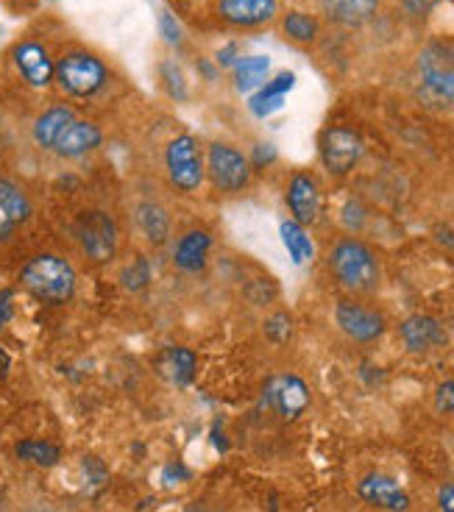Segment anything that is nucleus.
Returning a JSON list of instances; mask_svg holds the SVG:
<instances>
[{"label":"nucleus","mask_w":454,"mask_h":512,"mask_svg":"<svg viewBox=\"0 0 454 512\" xmlns=\"http://www.w3.org/2000/svg\"><path fill=\"white\" fill-rule=\"evenodd\" d=\"M435 410L443 412V415H452L454 412V379L438 384V390H435Z\"/></svg>","instance_id":"32"},{"label":"nucleus","mask_w":454,"mask_h":512,"mask_svg":"<svg viewBox=\"0 0 454 512\" xmlns=\"http://www.w3.org/2000/svg\"><path fill=\"white\" fill-rule=\"evenodd\" d=\"M14 454L23 462H31V465H39V468H53L56 462L62 460V451L53 443H45V440H20L14 446Z\"/></svg>","instance_id":"25"},{"label":"nucleus","mask_w":454,"mask_h":512,"mask_svg":"<svg viewBox=\"0 0 454 512\" xmlns=\"http://www.w3.org/2000/svg\"><path fill=\"white\" fill-rule=\"evenodd\" d=\"M165 167H168L170 184L179 192H195L204 181V162L193 134H179L165 148Z\"/></svg>","instance_id":"6"},{"label":"nucleus","mask_w":454,"mask_h":512,"mask_svg":"<svg viewBox=\"0 0 454 512\" xmlns=\"http://www.w3.org/2000/svg\"><path fill=\"white\" fill-rule=\"evenodd\" d=\"M120 282L123 287L129 290V293H143L145 287L151 284V262L140 256V259H134L129 268L120 273Z\"/></svg>","instance_id":"28"},{"label":"nucleus","mask_w":454,"mask_h":512,"mask_svg":"<svg viewBox=\"0 0 454 512\" xmlns=\"http://www.w3.org/2000/svg\"><path fill=\"white\" fill-rule=\"evenodd\" d=\"M76 237L81 251L92 262H109L117 251V226L104 209H87L76 220Z\"/></svg>","instance_id":"7"},{"label":"nucleus","mask_w":454,"mask_h":512,"mask_svg":"<svg viewBox=\"0 0 454 512\" xmlns=\"http://www.w3.org/2000/svg\"><path fill=\"white\" fill-rule=\"evenodd\" d=\"M20 282L42 304H67L76 295V270L56 254H39L20 270Z\"/></svg>","instance_id":"2"},{"label":"nucleus","mask_w":454,"mask_h":512,"mask_svg":"<svg viewBox=\"0 0 454 512\" xmlns=\"http://www.w3.org/2000/svg\"><path fill=\"white\" fill-rule=\"evenodd\" d=\"M159 34H162V39L168 42L170 48H179L184 42V28L179 26V20L168 9L159 12Z\"/></svg>","instance_id":"30"},{"label":"nucleus","mask_w":454,"mask_h":512,"mask_svg":"<svg viewBox=\"0 0 454 512\" xmlns=\"http://www.w3.org/2000/svg\"><path fill=\"white\" fill-rule=\"evenodd\" d=\"M0 206L6 209V215L17 226L31 218V201H28V195L20 190V184H14L9 179H0Z\"/></svg>","instance_id":"24"},{"label":"nucleus","mask_w":454,"mask_h":512,"mask_svg":"<svg viewBox=\"0 0 454 512\" xmlns=\"http://www.w3.org/2000/svg\"><path fill=\"white\" fill-rule=\"evenodd\" d=\"M329 268H332V276L343 290L357 295L374 293L379 287V279H382V268H379L374 248L365 245L363 240H357V237H343L332 245Z\"/></svg>","instance_id":"1"},{"label":"nucleus","mask_w":454,"mask_h":512,"mask_svg":"<svg viewBox=\"0 0 454 512\" xmlns=\"http://www.w3.org/2000/svg\"><path fill=\"white\" fill-rule=\"evenodd\" d=\"M421 87L435 101L454 103V45L452 42H427L416 59Z\"/></svg>","instance_id":"4"},{"label":"nucleus","mask_w":454,"mask_h":512,"mask_svg":"<svg viewBox=\"0 0 454 512\" xmlns=\"http://www.w3.org/2000/svg\"><path fill=\"white\" fill-rule=\"evenodd\" d=\"M438 510L441 512H454V485H441L438 490Z\"/></svg>","instance_id":"37"},{"label":"nucleus","mask_w":454,"mask_h":512,"mask_svg":"<svg viewBox=\"0 0 454 512\" xmlns=\"http://www.w3.org/2000/svg\"><path fill=\"white\" fill-rule=\"evenodd\" d=\"M343 223L349 226L351 231L363 229L365 223V206L360 201H349V204L343 206Z\"/></svg>","instance_id":"33"},{"label":"nucleus","mask_w":454,"mask_h":512,"mask_svg":"<svg viewBox=\"0 0 454 512\" xmlns=\"http://www.w3.org/2000/svg\"><path fill=\"white\" fill-rule=\"evenodd\" d=\"M84 474H87V485H90V490H101V487H106L109 474H106L104 462H98L95 457H87V460H84Z\"/></svg>","instance_id":"31"},{"label":"nucleus","mask_w":454,"mask_h":512,"mask_svg":"<svg viewBox=\"0 0 454 512\" xmlns=\"http://www.w3.org/2000/svg\"><path fill=\"white\" fill-rule=\"evenodd\" d=\"M12 59L17 73H20V78L26 81L28 87L45 90V87H51L53 81H56V62L51 59L48 48L34 42V39L17 42L12 51Z\"/></svg>","instance_id":"10"},{"label":"nucleus","mask_w":454,"mask_h":512,"mask_svg":"<svg viewBox=\"0 0 454 512\" xmlns=\"http://www.w3.org/2000/svg\"><path fill=\"white\" fill-rule=\"evenodd\" d=\"M326 12L343 26H363L377 12L379 0H324Z\"/></svg>","instance_id":"22"},{"label":"nucleus","mask_w":454,"mask_h":512,"mask_svg":"<svg viewBox=\"0 0 454 512\" xmlns=\"http://www.w3.org/2000/svg\"><path fill=\"white\" fill-rule=\"evenodd\" d=\"M399 337H402L404 348L410 354H429L435 348H443L449 343V334L443 329V323L432 315H410L402 320L399 326Z\"/></svg>","instance_id":"13"},{"label":"nucleus","mask_w":454,"mask_h":512,"mask_svg":"<svg viewBox=\"0 0 454 512\" xmlns=\"http://www.w3.org/2000/svg\"><path fill=\"white\" fill-rule=\"evenodd\" d=\"M234 62H237V42H229L218 51V64L221 67H234Z\"/></svg>","instance_id":"38"},{"label":"nucleus","mask_w":454,"mask_h":512,"mask_svg":"<svg viewBox=\"0 0 454 512\" xmlns=\"http://www.w3.org/2000/svg\"><path fill=\"white\" fill-rule=\"evenodd\" d=\"M268 70H271V59L268 56H243L232 67L234 87H237V92L260 90L262 84H265V78H268Z\"/></svg>","instance_id":"20"},{"label":"nucleus","mask_w":454,"mask_h":512,"mask_svg":"<svg viewBox=\"0 0 454 512\" xmlns=\"http://www.w3.org/2000/svg\"><path fill=\"white\" fill-rule=\"evenodd\" d=\"M195 365H198V359L190 348L176 346L168 348L162 359H159V368L165 373V379L176 384V387H187V384H193L195 379Z\"/></svg>","instance_id":"19"},{"label":"nucleus","mask_w":454,"mask_h":512,"mask_svg":"<svg viewBox=\"0 0 454 512\" xmlns=\"http://www.w3.org/2000/svg\"><path fill=\"white\" fill-rule=\"evenodd\" d=\"M137 223L148 237V243L165 245L170 237V218L165 212V206L156 204V201H143L137 206Z\"/></svg>","instance_id":"21"},{"label":"nucleus","mask_w":454,"mask_h":512,"mask_svg":"<svg viewBox=\"0 0 454 512\" xmlns=\"http://www.w3.org/2000/svg\"><path fill=\"white\" fill-rule=\"evenodd\" d=\"M14 315V293L12 290H3L0 293V329L12 320Z\"/></svg>","instance_id":"36"},{"label":"nucleus","mask_w":454,"mask_h":512,"mask_svg":"<svg viewBox=\"0 0 454 512\" xmlns=\"http://www.w3.org/2000/svg\"><path fill=\"white\" fill-rule=\"evenodd\" d=\"M56 81L70 98H92L109 81L106 64L87 51H70L56 62Z\"/></svg>","instance_id":"3"},{"label":"nucleus","mask_w":454,"mask_h":512,"mask_svg":"<svg viewBox=\"0 0 454 512\" xmlns=\"http://www.w3.org/2000/svg\"><path fill=\"white\" fill-rule=\"evenodd\" d=\"M184 479H190V471L187 468H182L179 462H173V465H168L165 468V482H184Z\"/></svg>","instance_id":"39"},{"label":"nucleus","mask_w":454,"mask_h":512,"mask_svg":"<svg viewBox=\"0 0 454 512\" xmlns=\"http://www.w3.org/2000/svg\"><path fill=\"white\" fill-rule=\"evenodd\" d=\"M357 496L368 504L385 512H407L410 510V496L396 479L385 474H368L357 485Z\"/></svg>","instance_id":"14"},{"label":"nucleus","mask_w":454,"mask_h":512,"mask_svg":"<svg viewBox=\"0 0 454 512\" xmlns=\"http://www.w3.org/2000/svg\"><path fill=\"white\" fill-rule=\"evenodd\" d=\"M6 371H9V357H6L3 348H0V376H6Z\"/></svg>","instance_id":"42"},{"label":"nucleus","mask_w":454,"mask_h":512,"mask_svg":"<svg viewBox=\"0 0 454 512\" xmlns=\"http://www.w3.org/2000/svg\"><path fill=\"white\" fill-rule=\"evenodd\" d=\"M363 151V137L354 128L332 126L321 134V162L338 179L349 176L357 162L363 159Z\"/></svg>","instance_id":"8"},{"label":"nucleus","mask_w":454,"mask_h":512,"mask_svg":"<svg viewBox=\"0 0 454 512\" xmlns=\"http://www.w3.org/2000/svg\"><path fill=\"white\" fill-rule=\"evenodd\" d=\"M335 323H338L340 332L346 334L349 340H354V343H374L388 329V320H385V315L379 309L365 307V304L351 301V298L338 301Z\"/></svg>","instance_id":"9"},{"label":"nucleus","mask_w":454,"mask_h":512,"mask_svg":"<svg viewBox=\"0 0 454 512\" xmlns=\"http://www.w3.org/2000/svg\"><path fill=\"white\" fill-rule=\"evenodd\" d=\"M162 81H165V90H168V95L173 98V101L184 103L187 101V78H184L182 67L176 62H162Z\"/></svg>","instance_id":"29"},{"label":"nucleus","mask_w":454,"mask_h":512,"mask_svg":"<svg viewBox=\"0 0 454 512\" xmlns=\"http://www.w3.org/2000/svg\"><path fill=\"white\" fill-rule=\"evenodd\" d=\"M265 401L285 421H296L301 412L310 407V387L299 376L282 373V376H273L271 382L265 384Z\"/></svg>","instance_id":"11"},{"label":"nucleus","mask_w":454,"mask_h":512,"mask_svg":"<svg viewBox=\"0 0 454 512\" xmlns=\"http://www.w3.org/2000/svg\"><path fill=\"white\" fill-rule=\"evenodd\" d=\"M14 229H17V223H14V220L6 215V209L0 206V243H3V240H6V237H9Z\"/></svg>","instance_id":"40"},{"label":"nucleus","mask_w":454,"mask_h":512,"mask_svg":"<svg viewBox=\"0 0 454 512\" xmlns=\"http://www.w3.org/2000/svg\"><path fill=\"white\" fill-rule=\"evenodd\" d=\"M262 332H265V337H268V343H273V346H285L287 340L293 337V318L279 309V312H273V315L265 318V323H262Z\"/></svg>","instance_id":"27"},{"label":"nucleus","mask_w":454,"mask_h":512,"mask_svg":"<svg viewBox=\"0 0 454 512\" xmlns=\"http://www.w3.org/2000/svg\"><path fill=\"white\" fill-rule=\"evenodd\" d=\"M73 120H76V115H73V109H67V106H51V109H45V112L37 117V123H34V140H37L39 148L53 151V145L59 142V137L65 134V128L70 126Z\"/></svg>","instance_id":"18"},{"label":"nucleus","mask_w":454,"mask_h":512,"mask_svg":"<svg viewBox=\"0 0 454 512\" xmlns=\"http://www.w3.org/2000/svg\"><path fill=\"white\" fill-rule=\"evenodd\" d=\"M287 209H290V220H296L299 226H312L318 215H321V206H324V198H321V187L312 173H293L290 181H287L285 192Z\"/></svg>","instance_id":"12"},{"label":"nucleus","mask_w":454,"mask_h":512,"mask_svg":"<svg viewBox=\"0 0 454 512\" xmlns=\"http://www.w3.org/2000/svg\"><path fill=\"white\" fill-rule=\"evenodd\" d=\"M279 234H282V243H285L287 254H290V259L296 265H304V262H310L312 256H315V245H312L310 234L296 220H282Z\"/></svg>","instance_id":"23"},{"label":"nucleus","mask_w":454,"mask_h":512,"mask_svg":"<svg viewBox=\"0 0 454 512\" xmlns=\"http://www.w3.org/2000/svg\"><path fill=\"white\" fill-rule=\"evenodd\" d=\"M248 162H251V167H268L271 162H276V148H273L271 142H260Z\"/></svg>","instance_id":"34"},{"label":"nucleus","mask_w":454,"mask_h":512,"mask_svg":"<svg viewBox=\"0 0 454 512\" xmlns=\"http://www.w3.org/2000/svg\"><path fill=\"white\" fill-rule=\"evenodd\" d=\"M212 187L223 195L246 190L251 181V162L243 151H237L234 145L226 142H212L207 151V162H204Z\"/></svg>","instance_id":"5"},{"label":"nucleus","mask_w":454,"mask_h":512,"mask_svg":"<svg viewBox=\"0 0 454 512\" xmlns=\"http://www.w3.org/2000/svg\"><path fill=\"white\" fill-rule=\"evenodd\" d=\"M218 14L229 26L254 28L273 20L276 0H218Z\"/></svg>","instance_id":"16"},{"label":"nucleus","mask_w":454,"mask_h":512,"mask_svg":"<svg viewBox=\"0 0 454 512\" xmlns=\"http://www.w3.org/2000/svg\"><path fill=\"white\" fill-rule=\"evenodd\" d=\"M209 248H212V237L204 229H190L176 240L173 248V265L184 273H201L207 268Z\"/></svg>","instance_id":"17"},{"label":"nucleus","mask_w":454,"mask_h":512,"mask_svg":"<svg viewBox=\"0 0 454 512\" xmlns=\"http://www.w3.org/2000/svg\"><path fill=\"white\" fill-rule=\"evenodd\" d=\"M435 237L441 240L446 248H452L454 251V223H449V226H441V229H435Z\"/></svg>","instance_id":"41"},{"label":"nucleus","mask_w":454,"mask_h":512,"mask_svg":"<svg viewBox=\"0 0 454 512\" xmlns=\"http://www.w3.org/2000/svg\"><path fill=\"white\" fill-rule=\"evenodd\" d=\"M282 31L287 39H293L299 45H310L318 39V20L307 12H287L282 17Z\"/></svg>","instance_id":"26"},{"label":"nucleus","mask_w":454,"mask_h":512,"mask_svg":"<svg viewBox=\"0 0 454 512\" xmlns=\"http://www.w3.org/2000/svg\"><path fill=\"white\" fill-rule=\"evenodd\" d=\"M402 6L410 17H427L435 6V0H402Z\"/></svg>","instance_id":"35"},{"label":"nucleus","mask_w":454,"mask_h":512,"mask_svg":"<svg viewBox=\"0 0 454 512\" xmlns=\"http://www.w3.org/2000/svg\"><path fill=\"white\" fill-rule=\"evenodd\" d=\"M104 142V131L90 123V120H73L65 128V134L59 137V142L53 145V154H59L62 159H81V156L98 151Z\"/></svg>","instance_id":"15"}]
</instances>
